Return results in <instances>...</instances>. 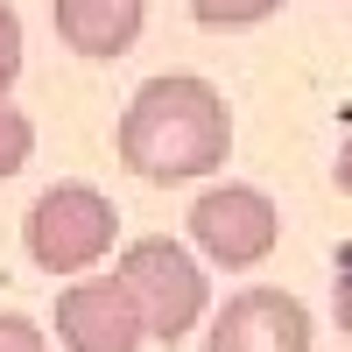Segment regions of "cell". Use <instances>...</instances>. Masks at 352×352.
Segmentation results:
<instances>
[{
	"mask_svg": "<svg viewBox=\"0 0 352 352\" xmlns=\"http://www.w3.org/2000/svg\"><path fill=\"white\" fill-rule=\"evenodd\" d=\"M113 148L141 184H197L232 155V113L212 78L190 71H162L127 99Z\"/></svg>",
	"mask_w": 352,
	"mask_h": 352,
	"instance_id": "6da1fadb",
	"label": "cell"
},
{
	"mask_svg": "<svg viewBox=\"0 0 352 352\" xmlns=\"http://www.w3.org/2000/svg\"><path fill=\"white\" fill-rule=\"evenodd\" d=\"M113 275L127 282V296H134V310H141V324H148V338L169 345V352L190 338V324L204 317V303H212L197 254H190L184 240H169V232H141V240H127Z\"/></svg>",
	"mask_w": 352,
	"mask_h": 352,
	"instance_id": "7a4b0ae2",
	"label": "cell"
},
{
	"mask_svg": "<svg viewBox=\"0 0 352 352\" xmlns=\"http://www.w3.org/2000/svg\"><path fill=\"white\" fill-rule=\"evenodd\" d=\"M113 232H120V212L113 197L92 184H50L21 219V247L43 275H85L113 254Z\"/></svg>",
	"mask_w": 352,
	"mask_h": 352,
	"instance_id": "3957f363",
	"label": "cell"
},
{
	"mask_svg": "<svg viewBox=\"0 0 352 352\" xmlns=\"http://www.w3.org/2000/svg\"><path fill=\"white\" fill-rule=\"evenodd\" d=\"M190 240L219 268H261L275 254V240H282V212L254 184H212L190 204Z\"/></svg>",
	"mask_w": 352,
	"mask_h": 352,
	"instance_id": "277c9868",
	"label": "cell"
},
{
	"mask_svg": "<svg viewBox=\"0 0 352 352\" xmlns=\"http://www.w3.org/2000/svg\"><path fill=\"white\" fill-rule=\"evenodd\" d=\"M56 345L64 352H141L148 324L120 275H85L56 289Z\"/></svg>",
	"mask_w": 352,
	"mask_h": 352,
	"instance_id": "5b68a950",
	"label": "cell"
},
{
	"mask_svg": "<svg viewBox=\"0 0 352 352\" xmlns=\"http://www.w3.org/2000/svg\"><path fill=\"white\" fill-rule=\"evenodd\" d=\"M310 310L303 296H289V289H232V296L212 310V338L204 352H310Z\"/></svg>",
	"mask_w": 352,
	"mask_h": 352,
	"instance_id": "8992f818",
	"label": "cell"
},
{
	"mask_svg": "<svg viewBox=\"0 0 352 352\" xmlns=\"http://www.w3.org/2000/svg\"><path fill=\"white\" fill-rule=\"evenodd\" d=\"M50 28L56 43L106 64V56H127L148 28V0H50Z\"/></svg>",
	"mask_w": 352,
	"mask_h": 352,
	"instance_id": "52a82bcc",
	"label": "cell"
},
{
	"mask_svg": "<svg viewBox=\"0 0 352 352\" xmlns=\"http://www.w3.org/2000/svg\"><path fill=\"white\" fill-rule=\"evenodd\" d=\"M282 8V0H190V21L197 28H261Z\"/></svg>",
	"mask_w": 352,
	"mask_h": 352,
	"instance_id": "ba28073f",
	"label": "cell"
},
{
	"mask_svg": "<svg viewBox=\"0 0 352 352\" xmlns=\"http://www.w3.org/2000/svg\"><path fill=\"white\" fill-rule=\"evenodd\" d=\"M36 155V120H28L21 106H8V92H0V184Z\"/></svg>",
	"mask_w": 352,
	"mask_h": 352,
	"instance_id": "9c48e42d",
	"label": "cell"
},
{
	"mask_svg": "<svg viewBox=\"0 0 352 352\" xmlns=\"http://www.w3.org/2000/svg\"><path fill=\"white\" fill-rule=\"evenodd\" d=\"M0 352H50V331L21 310H0Z\"/></svg>",
	"mask_w": 352,
	"mask_h": 352,
	"instance_id": "30bf717a",
	"label": "cell"
},
{
	"mask_svg": "<svg viewBox=\"0 0 352 352\" xmlns=\"http://www.w3.org/2000/svg\"><path fill=\"white\" fill-rule=\"evenodd\" d=\"M14 78H21V14L0 0V92H8Z\"/></svg>",
	"mask_w": 352,
	"mask_h": 352,
	"instance_id": "8fae6325",
	"label": "cell"
},
{
	"mask_svg": "<svg viewBox=\"0 0 352 352\" xmlns=\"http://www.w3.org/2000/svg\"><path fill=\"white\" fill-rule=\"evenodd\" d=\"M338 324L352 338V261H338Z\"/></svg>",
	"mask_w": 352,
	"mask_h": 352,
	"instance_id": "7c38bea8",
	"label": "cell"
},
{
	"mask_svg": "<svg viewBox=\"0 0 352 352\" xmlns=\"http://www.w3.org/2000/svg\"><path fill=\"white\" fill-rule=\"evenodd\" d=\"M331 184H338V197H352V141H345L338 162H331Z\"/></svg>",
	"mask_w": 352,
	"mask_h": 352,
	"instance_id": "4fadbf2b",
	"label": "cell"
},
{
	"mask_svg": "<svg viewBox=\"0 0 352 352\" xmlns=\"http://www.w3.org/2000/svg\"><path fill=\"white\" fill-rule=\"evenodd\" d=\"M345 261H352V247H345Z\"/></svg>",
	"mask_w": 352,
	"mask_h": 352,
	"instance_id": "5bb4252c",
	"label": "cell"
}]
</instances>
